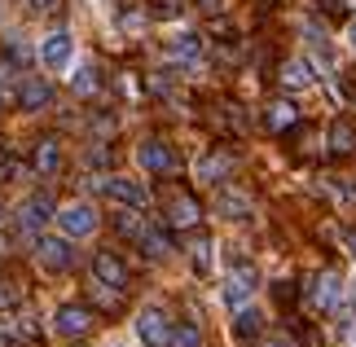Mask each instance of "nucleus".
I'll return each mask as SVG.
<instances>
[{"label": "nucleus", "instance_id": "obj_4", "mask_svg": "<svg viewBox=\"0 0 356 347\" xmlns=\"http://www.w3.org/2000/svg\"><path fill=\"white\" fill-rule=\"evenodd\" d=\"M75 62V35L71 31H49L44 40H40V66L44 71H66V66Z\"/></svg>", "mask_w": 356, "mask_h": 347}, {"label": "nucleus", "instance_id": "obj_9", "mask_svg": "<svg viewBox=\"0 0 356 347\" xmlns=\"http://www.w3.org/2000/svg\"><path fill=\"white\" fill-rule=\"evenodd\" d=\"M53 330L66 334V339H79V334L92 330V312L84 308V303H62V308L53 312Z\"/></svg>", "mask_w": 356, "mask_h": 347}, {"label": "nucleus", "instance_id": "obj_25", "mask_svg": "<svg viewBox=\"0 0 356 347\" xmlns=\"http://www.w3.org/2000/svg\"><path fill=\"white\" fill-rule=\"evenodd\" d=\"M330 141H334V150H339V154H343V150H352V128H348V123H334Z\"/></svg>", "mask_w": 356, "mask_h": 347}, {"label": "nucleus", "instance_id": "obj_31", "mask_svg": "<svg viewBox=\"0 0 356 347\" xmlns=\"http://www.w3.org/2000/svg\"><path fill=\"white\" fill-rule=\"evenodd\" d=\"M198 5L207 9V13H220V9H225V0H198Z\"/></svg>", "mask_w": 356, "mask_h": 347}, {"label": "nucleus", "instance_id": "obj_2", "mask_svg": "<svg viewBox=\"0 0 356 347\" xmlns=\"http://www.w3.org/2000/svg\"><path fill=\"white\" fill-rule=\"evenodd\" d=\"M251 295H255V264H246V259H238L234 268H229V277H225V290H220V299L229 303V308H246L251 303Z\"/></svg>", "mask_w": 356, "mask_h": 347}, {"label": "nucleus", "instance_id": "obj_20", "mask_svg": "<svg viewBox=\"0 0 356 347\" xmlns=\"http://www.w3.org/2000/svg\"><path fill=\"white\" fill-rule=\"evenodd\" d=\"M168 220H172V225H181V229L198 225V202L189 198V193H176V198H172V207H168Z\"/></svg>", "mask_w": 356, "mask_h": 347}, {"label": "nucleus", "instance_id": "obj_22", "mask_svg": "<svg viewBox=\"0 0 356 347\" xmlns=\"http://www.w3.org/2000/svg\"><path fill=\"white\" fill-rule=\"evenodd\" d=\"M295 119H299V110H295L291 102H273V106H268V128H273V132L295 128Z\"/></svg>", "mask_w": 356, "mask_h": 347}, {"label": "nucleus", "instance_id": "obj_29", "mask_svg": "<svg viewBox=\"0 0 356 347\" xmlns=\"http://www.w3.org/2000/svg\"><path fill=\"white\" fill-rule=\"evenodd\" d=\"M26 5H31V9H35V13H49V9H53V5H58V0H26Z\"/></svg>", "mask_w": 356, "mask_h": 347}, {"label": "nucleus", "instance_id": "obj_32", "mask_svg": "<svg viewBox=\"0 0 356 347\" xmlns=\"http://www.w3.org/2000/svg\"><path fill=\"white\" fill-rule=\"evenodd\" d=\"M264 347H291V343H286V339H268Z\"/></svg>", "mask_w": 356, "mask_h": 347}, {"label": "nucleus", "instance_id": "obj_8", "mask_svg": "<svg viewBox=\"0 0 356 347\" xmlns=\"http://www.w3.org/2000/svg\"><path fill=\"white\" fill-rule=\"evenodd\" d=\"M92 282H102L111 290H128V264H123L115 251H97L92 255Z\"/></svg>", "mask_w": 356, "mask_h": 347}, {"label": "nucleus", "instance_id": "obj_27", "mask_svg": "<svg viewBox=\"0 0 356 347\" xmlns=\"http://www.w3.org/2000/svg\"><path fill=\"white\" fill-rule=\"evenodd\" d=\"M13 303H18V290H13V282H0V312H9Z\"/></svg>", "mask_w": 356, "mask_h": 347}, {"label": "nucleus", "instance_id": "obj_13", "mask_svg": "<svg viewBox=\"0 0 356 347\" xmlns=\"http://www.w3.org/2000/svg\"><path fill=\"white\" fill-rule=\"evenodd\" d=\"M53 102V88H49V79H22V84H18V106L22 110H31V115H35V110H44Z\"/></svg>", "mask_w": 356, "mask_h": 347}, {"label": "nucleus", "instance_id": "obj_15", "mask_svg": "<svg viewBox=\"0 0 356 347\" xmlns=\"http://www.w3.org/2000/svg\"><path fill=\"white\" fill-rule=\"evenodd\" d=\"M216 211L225 220H251V198L238 193V189H220L216 193Z\"/></svg>", "mask_w": 356, "mask_h": 347}, {"label": "nucleus", "instance_id": "obj_18", "mask_svg": "<svg viewBox=\"0 0 356 347\" xmlns=\"http://www.w3.org/2000/svg\"><path fill=\"white\" fill-rule=\"evenodd\" d=\"M259 330H264V316H259L255 308H238V316H234V339L238 343H251V339H259Z\"/></svg>", "mask_w": 356, "mask_h": 347}, {"label": "nucleus", "instance_id": "obj_11", "mask_svg": "<svg viewBox=\"0 0 356 347\" xmlns=\"http://www.w3.org/2000/svg\"><path fill=\"white\" fill-rule=\"evenodd\" d=\"M136 163L145 172H176V150L168 141H159V136H149V141L136 145Z\"/></svg>", "mask_w": 356, "mask_h": 347}, {"label": "nucleus", "instance_id": "obj_28", "mask_svg": "<svg viewBox=\"0 0 356 347\" xmlns=\"http://www.w3.org/2000/svg\"><path fill=\"white\" fill-rule=\"evenodd\" d=\"M343 246H348V255L356 259V225H348V229H343Z\"/></svg>", "mask_w": 356, "mask_h": 347}, {"label": "nucleus", "instance_id": "obj_26", "mask_svg": "<svg viewBox=\"0 0 356 347\" xmlns=\"http://www.w3.org/2000/svg\"><path fill=\"white\" fill-rule=\"evenodd\" d=\"M181 13V0H154V18H176Z\"/></svg>", "mask_w": 356, "mask_h": 347}, {"label": "nucleus", "instance_id": "obj_5", "mask_svg": "<svg viewBox=\"0 0 356 347\" xmlns=\"http://www.w3.org/2000/svg\"><path fill=\"white\" fill-rule=\"evenodd\" d=\"M35 259H40V268L44 273H66L75 264V246H71V238H40L35 242Z\"/></svg>", "mask_w": 356, "mask_h": 347}, {"label": "nucleus", "instance_id": "obj_23", "mask_svg": "<svg viewBox=\"0 0 356 347\" xmlns=\"http://www.w3.org/2000/svg\"><path fill=\"white\" fill-rule=\"evenodd\" d=\"M189 259H194V273H198V277H207V273H211V242L198 238L194 251H189Z\"/></svg>", "mask_w": 356, "mask_h": 347}, {"label": "nucleus", "instance_id": "obj_19", "mask_svg": "<svg viewBox=\"0 0 356 347\" xmlns=\"http://www.w3.org/2000/svg\"><path fill=\"white\" fill-rule=\"evenodd\" d=\"M58 168H62V145L53 141V136H44V141L35 145V172L40 176H53Z\"/></svg>", "mask_w": 356, "mask_h": 347}, {"label": "nucleus", "instance_id": "obj_30", "mask_svg": "<svg viewBox=\"0 0 356 347\" xmlns=\"http://www.w3.org/2000/svg\"><path fill=\"white\" fill-rule=\"evenodd\" d=\"M343 40H348V49H352V53H356V18H352V22H348V31H343Z\"/></svg>", "mask_w": 356, "mask_h": 347}, {"label": "nucleus", "instance_id": "obj_24", "mask_svg": "<svg viewBox=\"0 0 356 347\" xmlns=\"http://www.w3.org/2000/svg\"><path fill=\"white\" fill-rule=\"evenodd\" d=\"M71 88H75L79 97L97 92V71H92V66H79V71H75V79H71Z\"/></svg>", "mask_w": 356, "mask_h": 347}, {"label": "nucleus", "instance_id": "obj_1", "mask_svg": "<svg viewBox=\"0 0 356 347\" xmlns=\"http://www.w3.org/2000/svg\"><path fill=\"white\" fill-rule=\"evenodd\" d=\"M97 189H102L115 207H132V211H141V207L149 202V189L141 185V180H132V176H102Z\"/></svg>", "mask_w": 356, "mask_h": 347}, {"label": "nucleus", "instance_id": "obj_10", "mask_svg": "<svg viewBox=\"0 0 356 347\" xmlns=\"http://www.w3.org/2000/svg\"><path fill=\"white\" fill-rule=\"evenodd\" d=\"M136 334H141L149 347H163L172 334V321H168V312L159 308V303H149V308H141V316H136Z\"/></svg>", "mask_w": 356, "mask_h": 347}, {"label": "nucleus", "instance_id": "obj_33", "mask_svg": "<svg viewBox=\"0 0 356 347\" xmlns=\"http://www.w3.org/2000/svg\"><path fill=\"white\" fill-rule=\"evenodd\" d=\"M106 347H128V343H123V339H115V343H106Z\"/></svg>", "mask_w": 356, "mask_h": 347}, {"label": "nucleus", "instance_id": "obj_7", "mask_svg": "<svg viewBox=\"0 0 356 347\" xmlns=\"http://www.w3.org/2000/svg\"><path fill=\"white\" fill-rule=\"evenodd\" d=\"M49 220H58V207H53L49 193H31L22 207H18V229L22 233H35V229H44Z\"/></svg>", "mask_w": 356, "mask_h": 347}, {"label": "nucleus", "instance_id": "obj_3", "mask_svg": "<svg viewBox=\"0 0 356 347\" xmlns=\"http://www.w3.org/2000/svg\"><path fill=\"white\" fill-rule=\"evenodd\" d=\"M102 225V216H97V207H88V202H71V207H62L58 211V229L66 233V238H92Z\"/></svg>", "mask_w": 356, "mask_h": 347}, {"label": "nucleus", "instance_id": "obj_14", "mask_svg": "<svg viewBox=\"0 0 356 347\" xmlns=\"http://www.w3.org/2000/svg\"><path fill=\"white\" fill-rule=\"evenodd\" d=\"M312 79H317V71H312L308 58H291V62L282 66V88H291V92L312 88Z\"/></svg>", "mask_w": 356, "mask_h": 347}, {"label": "nucleus", "instance_id": "obj_17", "mask_svg": "<svg viewBox=\"0 0 356 347\" xmlns=\"http://www.w3.org/2000/svg\"><path fill=\"white\" fill-rule=\"evenodd\" d=\"M136 246H141L149 259H168V255H172V238H168L163 229H154V225H145V233L136 238Z\"/></svg>", "mask_w": 356, "mask_h": 347}, {"label": "nucleus", "instance_id": "obj_6", "mask_svg": "<svg viewBox=\"0 0 356 347\" xmlns=\"http://www.w3.org/2000/svg\"><path fill=\"white\" fill-rule=\"evenodd\" d=\"M339 299H343V277H339L334 268H325V273H317L308 282V303L312 308L330 312V308H339Z\"/></svg>", "mask_w": 356, "mask_h": 347}, {"label": "nucleus", "instance_id": "obj_16", "mask_svg": "<svg viewBox=\"0 0 356 347\" xmlns=\"http://www.w3.org/2000/svg\"><path fill=\"white\" fill-rule=\"evenodd\" d=\"M168 58H172V62H198V58H202V35H194V31L172 35V40H168Z\"/></svg>", "mask_w": 356, "mask_h": 347}, {"label": "nucleus", "instance_id": "obj_34", "mask_svg": "<svg viewBox=\"0 0 356 347\" xmlns=\"http://www.w3.org/2000/svg\"><path fill=\"white\" fill-rule=\"evenodd\" d=\"M352 295H356V277H352Z\"/></svg>", "mask_w": 356, "mask_h": 347}, {"label": "nucleus", "instance_id": "obj_12", "mask_svg": "<svg viewBox=\"0 0 356 347\" xmlns=\"http://www.w3.org/2000/svg\"><path fill=\"white\" fill-rule=\"evenodd\" d=\"M229 172H234V154H225V150H207L198 159V180H207V185L229 180Z\"/></svg>", "mask_w": 356, "mask_h": 347}, {"label": "nucleus", "instance_id": "obj_21", "mask_svg": "<svg viewBox=\"0 0 356 347\" xmlns=\"http://www.w3.org/2000/svg\"><path fill=\"white\" fill-rule=\"evenodd\" d=\"M168 347H202V330L194 321H176L168 334Z\"/></svg>", "mask_w": 356, "mask_h": 347}]
</instances>
